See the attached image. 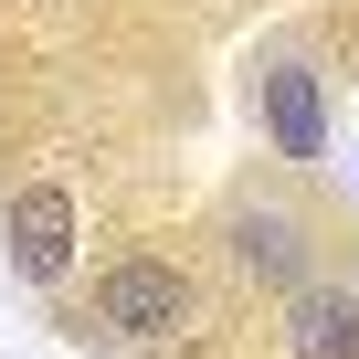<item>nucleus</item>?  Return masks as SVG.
Listing matches in <instances>:
<instances>
[{"instance_id":"obj_1","label":"nucleus","mask_w":359,"mask_h":359,"mask_svg":"<svg viewBox=\"0 0 359 359\" xmlns=\"http://www.w3.org/2000/svg\"><path fill=\"white\" fill-rule=\"evenodd\" d=\"M180 327H191V275L158 254H116L85 296V338H106V348H158Z\"/></svg>"},{"instance_id":"obj_2","label":"nucleus","mask_w":359,"mask_h":359,"mask_svg":"<svg viewBox=\"0 0 359 359\" xmlns=\"http://www.w3.org/2000/svg\"><path fill=\"white\" fill-rule=\"evenodd\" d=\"M0 243H11V264L32 275V285H64V264H74V191H22L11 201V222H0Z\"/></svg>"},{"instance_id":"obj_3","label":"nucleus","mask_w":359,"mask_h":359,"mask_svg":"<svg viewBox=\"0 0 359 359\" xmlns=\"http://www.w3.org/2000/svg\"><path fill=\"white\" fill-rule=\"evenodd\" d=\"M285 359H359V296L348 285H296L285 296Z\"/></svg>"},{"instance_id":"obj_4","label":"nucleus","mask_w":359,"mask_h":359,"mask_svg":"<svg viewBox=\"0 0 359 359\" xmlns=\"http://www.w3.org/2000/svg\"><path fill=\"white\" fill-rule=\"evenodd\" d=\"M233 264L296 296V275H306V233H296V212H233Z\"/></svg>"},{"instance_id":"obj_5","label":"nucleus","mask_w":359,"mask_h":359,"mask_svg":"<svg viewBox=\"0 0 359 359\" xmlns=\"http://www.w3.org/2000/svg\"><path fill=\"white\" fill-rule=\"evenodd\" d=\"M264 127H275V148H285V158H317V148H327V127H317V85H306L296 64H275V74H264Z\"/></svg>"}]
</instances>
